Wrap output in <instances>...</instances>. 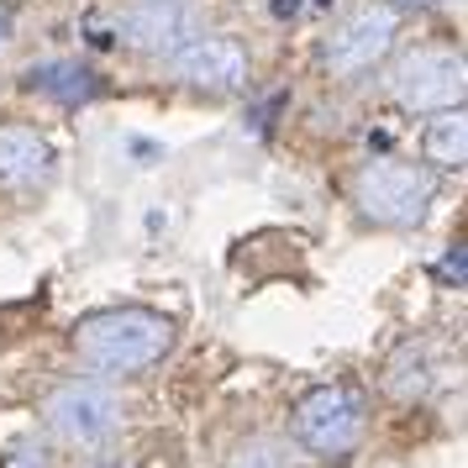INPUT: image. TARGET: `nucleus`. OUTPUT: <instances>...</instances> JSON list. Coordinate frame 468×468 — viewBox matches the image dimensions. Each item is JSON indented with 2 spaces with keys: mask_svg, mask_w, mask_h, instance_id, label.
<instances>
[{
  "mask_svg": "<svg viewBox=\"0 0 468 468\" xmlns=\"http://www.w3.org/2000/svg\"><path fill=\"white\" fill-rule=\"evenodd\" d=\"M74 347L101 374H137V368H153L174 347V326L164 316H153V311L116 305V311L80 321L74 326Z\"/></svg>",
  "mask_w": 468,
  "mask_h": 468,
  "instance_id": "f257e3e1",
  "label": "nucleus"
},
{
  "mask_svg": "<svg viewBox=\"0 0 468 468\" xmlns=\"http://www.w3.org/2000/svg\"><path fill=\"white\" fill-rule=\"evenodd\" d=\"M389 95L405 111H447L468 95V58L452 48H410L395 58L389 74Z\"/></svg>",
  "mask_w": 468,
  "mask_h": 468,
  "instance_id": "f03ea898",
  "label": "nucleus"
},
{
  "mask_svg": "<svg viewBox=\"0 0 468 468\" xmlns=\"http://www.w3.org/2000/svg\"><path fill=\"white\" fill-rule=\"evenodd\" d=\"M353 195H358L363 216L379 227H421L426 206H431V174L410 169V164H368Z\"/></svg>",
  "mask_w": 468,
  "mask_h": 468,
  "instance_id": "7ed1b4c3",
  "label": "nucleus"
},
{
  "mask_svg": "<svg viewBox=\"0 0 468 468\" xmlns=\"http://www.w3.org/2000/svg\"><path fill=\"white\" fill-rule=\"evenodd\" d=\"M48 426L74 447H101L122 426V400H116V389L95 379H74V384H58L43 405Z\"/></svg>",
  "mask_w": 468,
  "mask_h": 468,
  "instance_id": "20e7f679",
  "label": "nucleus"
},
{
  "mask_svg": "<svg viewBox=\"0 0 468 468\" xmlns=\"http://www.w3.org/2000/svg\"><path fill=\"white\" fill-rule=\"evenodd\" d=\"M363 431V400L342 384H321L295 405V437L311 452H347Z\"/></svg>",
  "mask_w": 468,
  "mask_h": 468,
  "instance_id": "39448f33",
  "label": "nucleus"
},
{
  "mask_svg": "<svg viewBox=\"0 0 468 468\" xmlns=\"http://www.w3.org/2000/svg\"><path fill=\"white\" fill-rule=\"evenodd\" d=\"M389 48H395V11L368 5V11H353V22H342L326 37V69L332 74H363L368 64H379Z\"/></svg>",
  "mask_w": 468,
  "mask_h": 468,
  "instance_id": "423d86ee",
  "label": "nucleus"
},
{
  "mask_svg": "<svg viewBox=\"0 0 468 468\" xmlns=\"http://www.w3.org/2000/svg\"><path fill=\"white\" fill-rule=\"evenodd\" d=\"M122 37H132L143 53L164 58V53H179L185 43H195L200 27H195V11L185 0H143L122 16Z\"/></svg>",
  "mask_w": 468,
  "mask_h": 468,
  "instance_id": "0eeeda50",
  "label": "nucleus"
},
{
  "mask_svg": "<svg viewBox=\"0 0 468 468\" xmlns=\"http://www.w3.org/2000/svg\"><path fill=\"white\" fill-rule=\"evenodd\" d=\"M174 74L200 90H237L248 80V53L227 37H195L174 53Z\"/></svg>",
  "mask_w": 468,
  "mask_h": 468,
  "instance_id": "6e6552de",
  "label": "nucleus"
},
{
  "mask_svg": "<svg viewBox=\"0 0 468 468\" xmlns=\"http://www.w3.org/2000/svg\"><path fill=\"white\" fill-rule=\"evenodd\" d=\"M53 179V148L32 127H0V190H37Z\"/></svg>",
  "mask_w": 468,
  "mask_h": 468,
  "instance_id": "1a4fd4ad",
  "label": "nucleus"
},
{
  "mask_svg": "<svg viewBox=\"0 0 468 468\" xmlns=\"http://www.w3.org/2000/svg\"><path fill=\"white\" fill-rule=\"evenodd\" d=\"M27 90H37V95H48V101H58V106H85L90 95L101 90V80L90 74L85 64H37L27 69Z\"/></svg>",
  "mask_w": 468,
  "mask_h": 468,
  "instance_id": "9d476101",
  "label": "nucleus"
},
{
  "mask_svg": "<svg viewBox=\"0 0 468 468\" xmlns=\"http://www.w3.org/2000/svg\"><path fill=\"white\" fill-rule=\"evenodd\" d=\"M431 384H437V353H431L426 342L400 347L395 363H389V374H384V389H389L395 400H421Z\"/></svg>",
  "mask_w": 468,
  "mask_h": 468,
  "instance_id": "9b49d317",
  "label": "nucleus"
},
{
  "mask_svg": "<svg viewBox=\"0 0 468 468\" xmlns=\"http://www.w3.org/2000/svg\"><path fill=\"white\" fill-rule=\"evenodd\" d=\"M421 148L437 169H468V111H452V106L437 111V122L426 127Z\"/></svg>",
  "mask_w": 468,
  "mask_h": 468,
  "instance_id": "f8f14e48",
  "label": "nucleus"
},
{
  "mask_svg": "<svg viewBox=\"0 0 468 468\" xmlns=\"http://www.w3.org/2000/svg\"><path fill=\"white\" fill-rule=\"evenodd\" d=\"M227 468H295V458H290V447L279 442V437H248L227 458Z\"/></svg>",
  "mask_w": 468,
  "mask_h": 468,
  "instance_id": "ddd939ff",
  "label": "nucleus"
},
{
  "mask_svg": "<svg viewBox=\"0 0 468 468\" xmlns=\"http://www.w3.org/2000/svg\"><path fill=\"white\" fill-rule=\"evenodd\" d=\"M431 274L442 279V284H468V242H452V248L431 263Z\"/></svg>",
  "mask_w": 468,
  "mask_h": 468,
  "instance_id": "4468645a",
  "label": "nucleus"
},
{
  "mask_svg": "<svg viewBox=\"0 0 468 468\" xmlns=\"http://www.w3.org/2000/svg\"><path fill=\"white\" fill-rule=\"evenodd\" d=\"M0 468H43V442H32V437L16 442L11 452H5V463H0Z\"/></svg>",
  "mask_w": 468,
  "mask_h": 468,
  "instance_id": "2eb2a0df",
  "label": "nucleus"
},
{
  "mask_svg": "<svg viewBox=\"0 0 468 468\" xmlns=\"http://www.w3.org/2000/svg\"><path fill=\"white\" fill-rule=\"evenodd\" d=\"M111 43H116V37H111L106 27H95V22H90V48H111Z\"/></svg>",
  "mask_w": 468,
  "mask_h": 468,
  "instance_id": "dca6fc26",
  "label": "nucleus"
},
{
  "mask_svg": "<svg viewBox=\"0 0 468 468\" xmlns=\"http://www.w3.org/2000/svg\"><path fill=\"white\" fill-rule=\"evenodd\" d=\"M295 11H300V0H274V16H284V22H290Z\"/></svg>",
  "mask_w": 468,
  "mask_h": 468,
  "instance_id": "f3484780",
  "label": "nucleus"
},
{
  "mask_svg": "<svg viewBox=\"0 0 468 468\" xmlns=\"http://www.w3.org/2000/svg\"><path fill=\"white\" fill-rule=\"evenodd\" d=\"M132 153H137V158H158V148H153V143H143V137H132Z\"/></svg>",
  "mask_w": 468,
  "mask_h": 468,
  "instance_id": "a211bd4d",
  "label": "nucleus"
},
{
  "mask_svg": "<svg viewBox=\"0 0 468 468\" xmlns=\"http://www.w3.org/2000/svg\"><path fill=\"white\" fill-rule=\"evenodd\" d=\"M416 5H421V0H389V11H395V16H400V11H416Z\"/></svg>",
  "mask_w": 468,
  "mask_h": 468,
  "instance_id": "6ab92c4d",
  "label": "nucleus"
},
{
  "mask_svg": "<svg viewBox=\"0 0 468 468\" xmlns=\"http://www.w3.org/2000/svg\"><path fill=\"white\" fill-rule=\"evenodd\" d=\"M305 5H311V11H326V5H332V0H305Z\"/></svg>",
  "mask_w": 468,
  "mask_h": 468,
  "instance_id": "aec40b11",
  "label": "nucleus"
},
{
  "mask_svg": "<svg viewBox=\"0 0 468 468\" xmlns=\"http://www.w3.org/2000/svg\"><path fill=\"white\" fill-rule=\"evenodd\" d=\"M5 27H11V22H5V11H0V37H5Z\"/></svg>",
  "mask_w": 468,
  "mask_h": 468,
  "instance_id": "412c9836",
  "label": "nucleus"
}]
</instances>
